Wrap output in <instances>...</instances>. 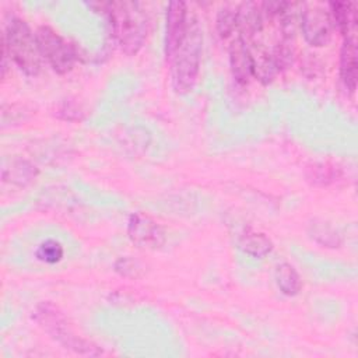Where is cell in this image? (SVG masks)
<instances>
[{
	"label": "cell",
	"mask_w": 358,
	"mask_h": 358,
	"mask_svg": "<svg viewBox=\"0 0 358 358\" xmlns=\"http://www.w3.org/2000/svg\"><path fill=\"white\" fill-rule=\"evenodd\" d=\"M88 6L106 15L113 35L126 55H134L140 50L147 35V17L140 3L101 1L90 3Z\"/></svg>",
	"instance_id": "cell-1"
},
{
	"label": "cell",
	"mask_w": 358,
	"mask_h": 358,
	"mask_svg": "<svg viewBox=\"0 0 358 358\" xmlns=\"http://www.w3.org/2000/svg\"><path fill=\"white\" fill-rule=\"evenodd\" d=\"M201 49L203 34L199 20L194 14L189 13L186 31L175 52L168 59L171 62L172 85L178 92L186 94L196 85L200 71Z\"/></svg>",
	"instance_id": "cell-2"
},
{
	"label": "cell",
	"mask_w": 358,
	"mask_h": 358,
	"mask_svg": "<svg viewBox=\"0 0 358 358\" xmlns=\"http://www.w3.org/2000/svg\"><path fill=\"white\" fill-rule=\"evenodd\" d=\"M187 7L183 1H172L166 10V34H165V53L169 59L179 45L187 24Z\"/></svg>",
	"instance_id": "cell-8"
},
{
	"label": "cell",
	"mask_w": 358,
	"mask_h": 358,
	"mask_svg": "<svg viewBox=\"0 0 358 358\" xmlns=\"http://www.w3.org/2000/svg\"><path fill=\"white\" fill-rule=\"evenodd\" d=\"M329 11L333 21V27L344 35V38L355 36L357 28V4L348 1L329 3Z\"/></svg>",
	"instance_id": "cell-11"
},
{
	"label": "cell",
	"mask_w": 358,
	"mask_h": 358,
	"mask_svg": "<svg viewBox=\"0 0 358 358\" xmlns=\"http://www.w3.org/2000/svg\"><path fill=\"white\" fill-rule=\"evenodd\" d=\"M275 280L280 291L284 295L294 296L301 291V287H302L301 277L296 273V270L288 263H281L277 266Z\"/></svg>",
	"instance_id": "cell-13"
},
{
	"label": "cell",
	"mask_w": 358,
	"mask_h": 358,
	"mask_svg": "<svg viewBox=\"0 0 358 358\" xmlns=\"http://www.w3.org/2000/svg\"><path fill=\"white\" fill-rule=\"evenodd\" d=\"M115 270L124 277H137L140 271V266L137 262L129 257H122L115 263Z\"/></svg>",
	"instance_id": "cell-18"
},
{
	"label": "cell",
	"mask_w": 358,
	"mask_h": 358,
	"mask_svg": "<svg viewBox=\"0 0 358 358\" xmlns=\"http://www.w3.org/2000/svg\"><path fill=\"white\" fill-rule=\"evenodd\" d=\"M340 77L345 88L350 92H354L357 87V77H358L355 36H350L344 39L341 53H340Z\"/></svg>",
	"instance_id": "cell-10"
},
{
	"label": "cell",
	"mask_w": 358,
	"mask_h": 358,
	"mask_svg": "<svg viewBox=\"0 0 358 358\" xmlns=\"http://www.w3.org/2000/svg\"><path fill=\"white\" fill-rule=\"evenodd\" d=\"M312 234L317 242H320L322 245H326L329 248H336L340 243L337 232L330 229L329 227H324V224H320L319 227H316Z\"/></svg>",
	"instance_id": "cell-17"
},
{
	"label": "cell",
	"mask_w": 358,
	"mask_h": 358,
	"mask_svg": "<svg viewBox=\"0 0 358 358\" xmlns=\"http://www.w3.org/2000/svg\"><path fill=\"white\" fill-rule=\"evenodd\" d=\"M229 64L235 81L241 85H246L253 76V64L248 46L239 35L231 41Z\"/></svg>",
	"instance_id": "cell-9"
},
{
	"label": "cell",
	"mask_w": 358,
	"mask_h": 358,
	"mask_svg": "<svg viewBox=\"0 0 358 358\" xmlns=\"http://www.w3.org/2000/svg\"><path fill=\"white\" fill-rule=\"evenodd\" d=\"M3 50L27 76H36L42 67V56L36 36L24 20L13 18L3 36Z\"/></svg>",
	"instance_id": "cell-3"
},
{
	"label": "cell",
	"mask_w": 358,
	"mask_h": 358,
	"mask_svg": "<svg viewBox=\"0 0 358 358\" xmlns=\"http://www.w3.org/2000/svg\"><path fill=\"white\" fill-rule=\"evenodd\" d=\"M238 25V7L224 6L217 14V31L221 38H228Z\"/></svg>",
	"instance_id": "cell-15"
},
{
	"label": "cell",
	"mask_w": 358,
	"mask_h": 358,
	"mask_svg": "<svg viewBox=\"0 0 358 358\" xmlns=\"http://www.w3.org/2000/svg\"><path fill=\"white\" fill-rule=\"evenodd\" d=\"M63 248L59 242L53 239H48L42 242L36 249V257L48 264H55L63 257Z\"/></svg>",
	"instance_id": "cell-16"
},
{
	"label": "cell",
	"mask_w": 358,
	"mask_h": 358,
	"mask_svg": "<svg viewBox=\"0 0 358 358\" xmlns=\"http://www.w3.org/2000/svg\"><path fill=\"white\" fill-rule=\"evenodd\" d=\"M127 234L130 241L143 249H158L166 239L162 227L143 213H136L130 217Z\"/></svg>",
	"instance_id": "cell-7"
},
{
	"label": "cell",
	"mask_w": 358,
	"mask_h": 358,
	"mask_svg": "<svg viewBox=\"0 0 358 358\" xmlns=\"http://www.w3.org/2000/svg\"><path fill=\"white\" fill-rule=\"evenodd\" d=\"M239 246L245 253L253 257H264L273 250V242L270 238L256 231L243 232L239 239Z\"/></svg>",
	"instance_id": "cell-12"
},
{
	"label": "cell",
	"mask_w": 358,
	"mask_h": 358,
	"mask_svg": "<svg viewBox=\"0 0 358 358\" xmlns=\"http://www.w3.org/2000/svg\"><path fill=\"white\" fill-rule=\"evenodd\" d=\"M334 176H336V172L333 168H330L324 164H320V165H315V168H312V175L309 178H312L315 183L319 182L322 185H326L327 182L334 180Z\"/></svg>",
	"instance_id": "cell-19"
},
{
	"label": "cell",
	"mask_w": 358,
	"mask_h": 358,
	"mask_svg": "<svg viewBox=\"0 0 358 358\" xmlns=\"http://www.w3.org/2000/svg\"><path fill=\"white\" fill-rule=\"evenodd\" d=\"M35 36L42 60H45L56 73L64 74L73 69L77 60V50L73 45L64 41L48 25H41L36 29Z\"/></svg>",
	"instance_id": "cell-4"
},
{
	"label": "cell",
	"mask_w": 358,
	"mask_h": 358,
	"mask_svg": "<svg viewBox=\"0 0 358 358\" xmlns=\"http://www.w3.org/2000/svg\"><path fill=\"white\" fill-rule=\"evenodd\" d=\"M301 28L303 38L309 45H326L333 31L330 11L320 4H308L301 13Z\"/></svg>",
	"instance_id": "cell-6"
},
{
	"label": "cell",
	"mask_w": 358,
	"mask_h": 358,
	"mask_svg": "<svg viewBox=\"0 0 358 358\" xmlns=\"http://www.w3.org/2000/svg\"><path fill=\"white\" fill-rule=\"evenodd\" d=\"M35 319L55 340L62 343L66 348L74 350L76 352L80 354H98V351H95V347L91 343L80 338L71 331V329L66 324L64 316L52 305H39L35 312Z\"/></svg>",
	"instance_id": "cell-5"
},
{
	"label": "cell",
	"mask_w": 358,
	"mask_h": 358,
	"mask_svg": "<svg viewBox=\"0 0 358 358\" xmlns=\"http://www.w3.org/2000/svg\"><path fill=\"white\" fill-rule=\"evenodd\" d=\"M1 175L6 182L24 185L25 182L31 180L35 173H34V168L28 162L21 159H15V161L10 159L8 162H4Z\"/></svg>",
	"instance_id": "cell-14"
}]
</instances>
